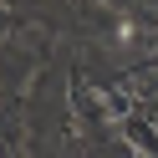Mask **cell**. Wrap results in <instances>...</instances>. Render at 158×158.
<instances>
[]
</instances>
